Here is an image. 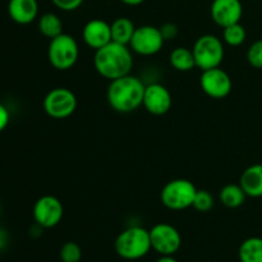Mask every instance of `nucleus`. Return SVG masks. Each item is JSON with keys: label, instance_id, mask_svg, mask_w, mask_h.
Instances as JSON below:
<instances>
[{"label": "nucleus", "instance_id": "b1692460", "mask_svg": "<svg viewBox=\"0 0 262 262\" xmlns=\"http://www.w3.org/2000/svg\"><path fill=\"white\" fill-rule=\"evenodd\" d=\"M60 258L63 262H81V247L76 242L64 243L60 248Z\"/></svg>", "mask_w": 262, "mask_h": 262}, {"label": "nucleus", "instance_id": "4468645a", "mask_svg": "<svg viewBox=\"0 0 262 262\" xmlns=\"http://www.w3.org/2000/svg\"><path fill=\"white\" fill-rule=\"evenodd\" d=\"M84 43L95 51L112 42V26L104 19H91L82 31Z\"/></svg>", "mask_w": 262, "mask_h": 262}, {"label": "nucleus", "instance_id": "f3484780", "mask_svg": "<svg viewBox=\"0 0 262 262\" xmlns=\"http://www.w3.org/2000/svg\"><path fill=\"white\" fill-rule=\"evenodd\" d=\"M171 67L178 72H191L196 67V59H194L193 51L188 48L179 46L170 53L169 56Z\"/></svg>", "mask_w": 262, "mask_h": 262}, {"label": "nucleus", "instance_id": "1a4fd4ad", "mask_svg": "<svg viewBox=\"0 0 262 262\" xmlns=\"http://www.w3.org/2000/svg\"><path fill=\"white\" fill-rule=\"evenodd\" d=\"M151 247L161 256H173L182 246L181 233L176 227L160 223L150 230Z\"/></svg>", "mask_w": 262, "mask_h": 262}, {"label": "nucleus", "instance_id": "393cba45", "mask_svg": "<svg viewBox=\"0 0 262 262\" xmlns=\"http://www.w3.org/2000/svg\"><path fill=\"white\" fill-rule=\"evenodd\" d=\"M247 60L253 68L262 69V38L255 41L247 51Z\"/></svg>", "mask_w": 262, "mask_h": 262}, {"label": "nucleus", "instance_id": "a211bd4d", "mask_svg": "<svg viewBox=\"0 0 262 262\" xmlns=\"http://www.w3.org/2000/svg\"><path fill=\"white\" fill-rule=\"evenodd\" d=\"M112 38L118 43L129 46L133 33L136 31V26L129 18L119 17L112 23Z\"/></svg>", "mask_w": 262, "mask_h": 262}, {"label": "nucleus", "instance_id": "aec40b11", "mask_svg": "<svg viewBox=\"0 0 262 262\" xmlns=\"http://www.w3.org/2000/svg\"><path fill=\"white\" fill-rule=\"evenodd\" d=\"M238 257L241 262H262V238L251 237L243 241Z\"/></svg>", "mask_w": 262, "mask_h": 262}, {"label": "nucleus", "instance_id": "bb28decb", "mask_svg": "<svg viewBox=\"0 0 262 262\" xmlns=\"http://www.w3.org/2000/svg\"><path fill=\"white\" fill-rule=\"evenodd\" d=\"M159 28H160V32H161V35H163L164 40L165 41L174 40V38H176L179 33L178 26L173 22L163 23V25H161Z\"/></svg>", "mask_w": 262, "mask_h": 262}, {"label": "nucleus", "instance_id": "0eeeda50", "mask_svg": "<svg viewBox=\"0 0 262 262\" xmlns=\"http://www.w3.org/2000/svg\"><path fill=\"white\" fill-rule=\"evenodd\" d=\"M77 109V97L66 87H56L49 91L43 99V110L54 119H66Z\"/></svg>", "mask_w": 262, "mask_h": 262}, {"label": "nucleus", "instance_id": "c85d7f7f", "mask_svg": "<svg viewBox=\"0 0 262 262\" xmlns=\"http://www.w3.org/2000/svg\"><path fill=\"white\" fill-rule=\"evenodd\" d=\"M7 243H8V234L4 229L0 228V251L4 250L7 247Z\"/></svg>", "mask_w": 262, "mask_h": 262}, {"label": "nucleus", "instance_id": "9b49d317", "mask_svg": "<svg viewBox=\"0 0 262 262\" xmlns=\"http://www.w3.org/2000/svg\"><path fill=\"white\" fill-rule=\"evenodd\" d=\"M200 86L202 91L212 99H224L230 94L233 87L229 74L220 67L202 71L200 77Z\"/></svg>", "mask_w": 262, "mask_h": 262}, {"label": "nucleus", "instance_id": "c756f323", "mask_svg": "<svg viewBox=\"0 0 262 262\" xmlns=\"http://www.w3.org/2000/svg\"><path fill=\"white\" fill-rule=\"evenodd\" d=\"M122 3H124L125 5H129V7H137V5L142 4L145 0H120Z\"/></svg>", "mask_w": 262, "mask_h": 262}, {"label": "nucleus", "instance_id": "f8f14e48", "mask_svg": "<svg viewBox=\"0 0 262 262\" xmlns=\"http://www.w3.org/2000/svg\"><path fill=\"white\" fill-rule=\"evenodd\" d=\"M143 107L152 115H164L170 110L173 97L170 91L161 83H150L146 86L143 95Z\"/></svg>", "mask_w": 262, "mask_h": 262}, {"label": "nucleus", "instance_id": "2eb2a0df", "mask_svg": "<svg viewBox=\"0 0 262 262\" xmlns=\"http://www.w3.org/2000/svg\"><path fill=\"white\" fill-rule=\"evenodd\" d=\"M8 13L18 25H30L38 15L37 0H9Z\"/></svg>", "mask_w": 262, "mask_h": 262}, {"label": "nucleus", "instance_id": "9d476101", "mask_svg": "<svg viewBox=\"0 0 262 262\" xmlns=\"http://www.w3.org/2000/svg\"><path fill=\"white\" fill-rule=\"evenodd\" d=\"M64 215L63 204L55 196L40 197L33 206V219L40 228H54L61 222Z\"/></svg>", "mask_w": 262, "mask_h": 262}, {"label": "nucleus", "instance_id": "f03ea898", "mask_svg": "<svg viewBox=\"0 0 262 262\" xmlns=\"http://www.w3.org/2000/svg\"><path fill=\"white\" fill-rule=\"evenodd\" d=\"M145 89L146 86L142 79L132 74H127L110 81L106 92L107 102L115 112L128 114L142 106Z\"/></svg>", "mask_w": 262, "mask_h": 262}, {"label": "nucleus", "instance_id": "ddd939ff", "mask_svg": "<svg viewBox=\"0 0 262 262\" xmlns=\"http://www.w3.org/2000/svg\"><path fill=\"white\" fill-rule=\"evenodd\" d=\"M212 20L222 28L239 23L243 15L241 0H214L210 8Z\"/></svg>", "mask_w": 262, "mask_h": 262}, {"label": "nucleus", "instance_id": "39448f33", "mask_svg": "<svg viewBox=\"0 0 262 262\" xmlns=\"http://www.w3.org/2000/svg\"><path fill=\"white\" fill-rule=\"evenodd\" d=\"M193 55L196 59V67L201 71L217 68L224 59V41L215 35H202L194 42Z\"/></svg>", "mask_w": 262, "mask_h": 262}, {"label": "nucleus", "instance_id": "cd10ccee", "mask_svg": "<svg viewBox=\"0 0 262 262\" xmlns=\"http://www.w3.org/2000/svg\"><path fill=\"white\" fill-rule=\"evenodd\" d=\"M9 120H10V114H9V110L7 109L4 104L0 102V133L8 127L9 124Z\"/></svg>", "mask_w": 262, "mask_h": 262}, {"label": "nucleus", "instance_id": "423d86ee", "mask_svg": "<svg viewBox=\"0 0 262 262\" xmlns=\"http://www.w3.org/2000/svg\"><path fill=\"white\" fill-rule=\"evenodd\" d=\"M196 192V186L188 179H173L161 189L160 199L166 209L181 211L193 205Z\"/></svg>", "mask_w": 262, "mask_h": 262}, {"label": "nucleus", "instance_id": "4be33fe9", "mask_svg": "<svg viewBox=\"0 0 262 262\" xmlns=\"http://www.w3.org/2000/svg\"><path fill=\"white\" fill-rule=\"evenodd\" d=\"M247 32L246 28L239 23H234L223 28V41L229 46H241L246 41Z\"/></svg>", "mask_w": 262, "mask_h": 262}, {"label": "nucleus", "instance_id": "7ed1b4c3", "mask_svg": "<svg viewBox=\"0 0 262 262\" xmlns=\"http://www.w3.org/2000/svg\"><path fill=\"white\" fill-rule=\"evenodd\" d=\"M114 246L119 257L129 261L140 260L152 250L150 230L142 227L127 228L118 235Z\"/></svg>", "mask_w": 262, "mask_h": 262}, {"label": "nucleus", "instance_id": "dca6fc26", "mask_svg": "<svg viewBox=\"0 0 262 262\" xmlns=\"http://www.w3.org/2000/svg\"><path fill=\"white\" fill-rule=\"evenodd\" d=\"M239 184L247 197H262V164H253L242 173Z\"/></svg>", "mask_w": 262, "mask_h": 262}, {"label": "nucleus", "instance_id": "a878e982", "mask_svg": "<svg viewBox=\"0 0 262 262\" xmlns=\"http://www.w3.org/2000/svg\"><path fill=\"white\" fill-rule=\"evenodd\" d=\"M51 2L58 9L63 12H73L83 4L84 0H51Z\"/></svg>", "mask_w": 262, "mask_h": 262}, {"label": "nucleus", "instance_id": "6e6552de", "mask_svg": "<svg viewBox=\"0 0 262 262\" xmlns=\"http://www.w3.org/2000/svg\"><path fill=\"white\" fill-rule=\"evenodd\" d=\"M164 43H165V40L161 35L160 28L145 25L136 27L133 37L129 42V48L138 55L151 56L158 54L163 49Z\"/></svg>", "mask_w": 262, "mask_h": 262}, {"label": "nucleus", "instance_id": "5701e85b", "mask_svg": "<svg viewBox=\"0 0 262 262\" xmlns=\"http://www.w3.org/2000/svg\"><path fill=\"white\" fill-rule=\"evenodd\" d=\"M214 204H215L214 196H212L209 191H205V189H197L192 207L200 212H207L214 207Z\"/></svg>", "mask_w": 262, "mask_h": 262}, {"label": "nucleus", "instance_id": "20e7f679", "mask_svg": "<svg viewBox=\"0 0 262 262\" xmlns=\"http://www.w3.org/2000/svg\"><path fill=\"white\" fill-rule=\"evenodd\" d=\"M79 58V48L76 38L68 33H61L51 38L48 48V59L58 71L73 68Z\"/></svg>", "mask_w": 262, "mask_h": 262}, {"label": "nucleus", "instance_id": "f257e3e1", "mask_svg": "<svg viewBox=\"0 0 262 262\" xmlns=\"http://www.w3.org/2000/svg\"><path fill=\"white\" fill-rule=\"evenodd\" d=\"M94 66L100 76L114 81L130 74L133 68L132 50L128 45L112 41L95 51Z\"/></svg>", "mask_w": 262, "mask_h": 262}, {"label": "nucleus", "instance_id": "412c9836", "mask_svg": "<svg viewBox=\"0 0 262 262\" xmlns=\"http://www.w3.org/2000/svg\"><path fill=\"white\" fill-rule=\"evenodd\" d=\"M38 31L48 38H55L63 33V22L55 13H45L38 18Z\"/></svg>", "mask_w": 262, "mask_h": 262}, {"label": "nucleus", "instance_id": "6ab92c4d", "mask_svg": "<svg viewBox=\"0 0 262 262\" xmlns=\"http://www.w3.org/2000/svg\"><path fill=\"white\" fill-rule=\"evenodd\" d=\"M247 194L243 191L241 184H227L219 193V200L224 206L229 209H237L245 204Z\"/></svg>", "mask_w": 262, "mask_h": 262}, {"label": "nucleus", "instance_id": "7c9ffc66", "mask_svg": "<svg viewBox=\"0 0 262 262\" xmlns=\"http://www.w3.org/2000/svg\"><path fill=\"white\" fill-rule=\"evenodd\" d=\"M156 262H178L173 256H161Z\"/></svg>", "mask_w": 262, "mask_h": 262}]
</instances>
